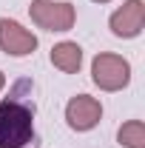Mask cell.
I'll use <instances>...</instances> for the list:
<instances>
[{
  "label": "cell",
  "instance_id": "cell-2",
  "mask_svg": "<svg viewBox=\"0 0 145 148\" xmlns=\"http://www.w3.org/2000/svg\"><path fill=\"white\" fill-rule=\"evenodd\" d=\"M91 83L100 91H122L131 83V63L122 54L100 51L91 60Z\"/></svg>",
  "mask_w": 145,
  "mask_h": 148
},
{
  "label": "cell",
  "instance_id": "cell-8",
  "mask_svg": "<svg viewBox=\"0 0 145 148\" xmlns=\"http://www.w3.org/2000/svg\"><path fill=\"white\" fill-rule=\"evenodd\" d=\"M117 143L122 148H145V125L142 120H128L117 131Z\"/></svg>",
  "mask_w": 145,
  "mask_h": 148
},
{
  "label": "cell",
  "instance_id": "cell-7",
  "mask_svg": "<svg viewBox=\"0 0 145 148\" xmlns=\"http://www.w3.org/2000/svg\"><path fill=\"white\" fill-rule=\"evenodd\" d=\"M51 66L60 69L63 74H77L83 66V49L74 40H63L51 49Z\"/></svg>",
  "mask_w": 145,
  "mask_h": 148
},
{
  "label": "cell",
  "instance_id": "cell-5",
  "mask_svg": "<svg viewBox=\"0 0 145 148\" xmlns=\"http://www.w3.org/2000/svg\"><path fill=\"white\" fill-rule=\"evenodd\" d=\"M37 49V34L26 29L23 23L9 17H0V51L9 57H29Z\"/></svg>",
  "mask_w": 145,
  "mask_h": 148
},
{
  "label": "cell",
  "instance_id": "cell-10",
  "mask_svg": "<svg viewBox=\"0 0 145 148\" xmlns=\"http://www.w3.org/2000/svg\"><path fill=\"white\" fill-rule=\"evenodd\" d=\"M94 3H111V0H94Z\"/></svg>",
  "mask_w": 145,
  "mask_h": 148
},
{
  "label": "cell",
  "instance_id": "cell-3",
  "mask_svg": "<svg viewBox=\"0 0 145 148\" xmlns=\"http://www.w3.org/2000/svg\"><path fill=\"white\" fill-rule=\"evenodd\" d=\"M29 17L37 29L43 32H71L77 23V9L74 3H60V0H31L29 3Z\"/></svg>",
  "mask_w": 145,
  "mask_h": 148
},
{
  "label": "cell",
  "instance_id": "cell-1",
  "mask_svg": "<svg viewBox=\"0 0 145 148\" xmlns=\"http://www.w3.org/2000/svg\"><path fill=\"white\" fill-rule=\"evenodd\" d=\"M34 140V106L17 97L0 103V148H26Z\"/></svg>",
  "mask_w": 145,
  "mask_h": 148
},
{
  "label": "cell",
  "instance_id": "cell-4",
  "mask_svg": "<svg viewBox=\"0 0 145 148\" xmlns=\"http://www.w3.org/2000/svg\"><path fill=\"white\" fill-rule=\"evenodd\" d=\"M103 120V103L91 94H77L66 103V123L71 131H91Z\"/></svg>",
  "mask_w": 145,
  "mask_h": 148
},
{
  "label": "cell",
  "instance_id": "cell-9",
  "mask_svg": "<svg viewBox=\"0 0 145 148\" xmlns=\"http://www.w3.org/2000/svg\"><path fill=\"white\" fill-rule=\"evenodd\" d=\"M3 88H6V74L0 71V91H3Z\"/></svg>",
  "mask_w": 145,
  "mask_h": 148
},
{
  "label": "cell",
  "instance_id": "cell-6",
  "mask_svg": "<svg viewBox=\"0 0 145 148\" xmlns=\"http://www.w3.org/2000/svg\"><path fill=\"white\" fill-rule=\"evenodd\" d=\"M108 29L114 37H122V40L140 37L145 29V3L142 0H125L108 17Z\"/></svg>",
  "mask_w": 145,
  "mask_h": 148
}]
</instances>
